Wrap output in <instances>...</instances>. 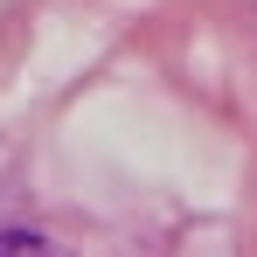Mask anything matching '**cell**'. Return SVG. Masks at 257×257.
I'll return each instance as SVG.
<instances>
[{
    "mask_svg": "<svg viewBox=\"0 0 257 257\" xmlns=\"http://www.w3.org/2000/svg\"><path fill=\"white\" fill-rule=\"evenodd\" d=\"M0 257H56L42 236H28V229H0Z\"/></svg>",
    "mask_w": 257,
    "mask_h": 257,
    "instance_id": "cell-1",
    "label": "cell"
}]
</instances>
